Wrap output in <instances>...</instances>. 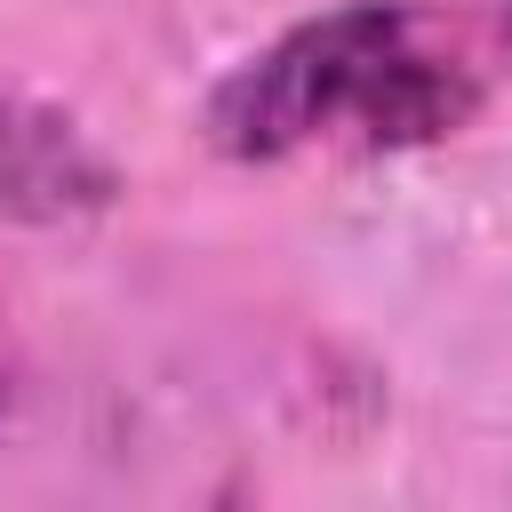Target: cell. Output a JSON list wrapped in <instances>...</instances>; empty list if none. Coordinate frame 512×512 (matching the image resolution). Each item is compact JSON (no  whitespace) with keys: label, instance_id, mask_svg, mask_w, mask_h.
I'll use <instances>...</instances> for the list:
<instances>
[{"label":"cell","instance_id":"6da1fadb","mask_svg":"<svg viewBox=\"0 0 512 512\" xmlns=\"http://www.w3.org/2000/svg\"><path fill=\"white\" fill-rule=\"evenodd\" d=\"M472 112L480 56L464 24L424 0H352L248 56L208 96V136L232 160H368L440 144Z\"/></svg>","mask_w":512,"mask_h":512},{"label":"cell","instance_id":"3957f363","mask_svg":"<svg viewBox=\"0 0 512 512\" xmlns=\"http://www.w3.org/2000/svg\"><path fill=\"white\" fill-rule=\"evenodd\" d=\"M504 56H512V0H504Z\"/></svg>","mask_w":512,"mask_h":512},{"label":"cell","instance_id":"7a4b0ae2","mask_svg":"<svg viewBox=\"0 0 512 512\" xmlns=\"http://www.w3.org/2000/svg\"><path fill=\"white\" fill-rule=\"evenodd\" d=\"M104 200H112L104 152L72 120L0 96V216L56 224V216H80V208H104Z\"/></svg>","mask_w":512,"mask_h":512}]
</instances>
